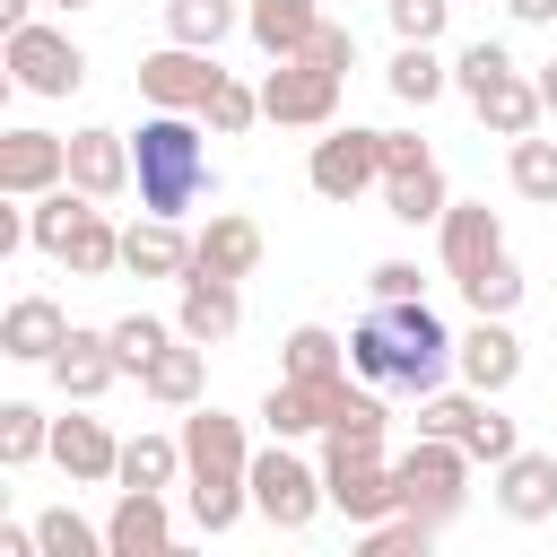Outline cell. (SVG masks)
<instances>
[{
  "instance_id": "48",
  "label": "cell",
  "mask_w": 557,
  "mask_h": 557,
  "mask_svg": "<svg viewBox=\"0 0 557 557\" xmlns=\"http://www.w3.org/2000/svg\"><path fill=\"white\" fill-rule=\"evenodd\" d=\"M26 17H35V0H0V35H9V26H26Z\"/></svg>"
},
{
  "instance_id": "30",
  "label": "cell",
  "mask_w": 557,
  "mask_h": 557,
  "mask_svg": "<svg viewBox=\"0 0 557 557\" xmlns=\"http://www.w3.org/2000/svg\"><path fill=\"white\" fill-rule=\"evenodd\" d=\"M383 209H392L400 226H435V218L453 209V191H444V165H418V174H383Z\"/></svg>"
},
{
  "instance_id": "10",
  "label": "cell",
  "mask_w": 557,
  "mask_h": 557,
  "mask_svg": "<svg viewBox=\"0 0 557 557\" xmlns=\"http://www.w3.org/2000/svg\"><path fill=\"white\" fill-rule=\"evenodd\" d=\"M305 183L322 200H357V191H383V131H322L313 157H305Z\"/></svg>"
},
{
  "instance_id": "39",
  "label": "cell",
  "mask_w": 557,
  "mask_h": 557,
  "mask_svg": "<svg viewBox=\"0 0 557 557\" xmlns=\"http://www.w3.org/2000/svg\"><path fill=\"white\" fill-rule=\"evenodd\" d=\"M426 540H435V522L426 513H383V522H366V557H426Z\"/></svg>"
},
{
  "instance_id": "12",
  "label": "cell",
  "mask_w": 557,
  "mask_h": 557,
  "mask_svg": "<svg viewBox=\"0 0 557 557\" xmlns=\"http://www.w3.org/2000/svg\"><path fill=\"white\" fill-rule=\"evenodd\" d=\"M453 374L470 392H513L522 383V339H513V313H470V331L453 339Z\"/></svg>"
},
{
  "instance_id": "24",
  "label": "cell",
  "mask_w": 557,
  "mask_h": 557,
  "mask_svg": "<svg viewBox=\"0 0 557 557\" xmlns=\"http://www.w3.org/2000/svg\"><path fill=\"white\" fill-rule=\"evenodd\" d=\"M70 183L96 200H122L131 191V139L122 131H70Z\"/></svg>"
},
{
  "instance_id": "31",
  "label": "cell",
  "mask_w": 557,
  "mask_h": 557,
  "mask_svg": "<svg viewBox=\"0 0 557 557\" xmlns=\"http://www.w3.org/2000/svg\"><path fill=\"white\" fill-rule=\"evenodd\" d=\"M113 487H183V435H131Z\"/></svg>"
},
{
  "instance_id": "22",
  "label": "cell",
  "mask_w": 557,
  "mask_h": 557,
  "mask_svg": "<svg viewBox=\"0 0 557 557\" xmlns=\"http://www.w3.org/2000/svg\"><path fill=\"white\" fill-rule=\"evenodd\" d=\"M61 339H70V313H61L52 296H17V305L0 313V357H17V366H52Z\"/></svg>"
},
{
  "instance_id": "20",
  "label": "cell",
  "mask_w": 557,
  "mask_h": 557,
  "mask_svg": "<svg viewBox=\"0 0 557 557\" xmlns=\"http://www.w3.org/2000/svg\"><path fill=\"white\" fill-rule=\"evenodd\" d=\"M122 270H131V278H191V235H183V218L139 209V226H122Z\"/></svg>"
},
{
  "instance_id": "43",
  "label": "cell",
  "mask_w": 557,
  "mask_h": 557,
  "mask_svg": "<svg viewBox=\"0 0 557 557\" xmlns=\"http://www.w3.org/2000/svg\"><path fill=\"white\" fill-rule=\"evenodd\" d=\"M383 17H392L400 44H435L453 26V0H383Z\"/></svg>"
},
{
  "instance_id": "47",
  "label": "cell",
  "mask_w": 557,
  "mask_h": 557,
  "mask_svg": "<svg viewBox=\"0 0 557 557\" xmlns=\"http://www.w3.org/2000/svg\"><path fill=\"white\" fill-rule=\"evenodd\" d=\"M505 9H513L522 26H557V0H505Z\"/></svg>"
},
{
  "instance_id": "23",
  "label": "cell",
  "mask_w": 557,
  "mask_h": 557,
  "mask_svg": "<svg viewBox=\"0 0 557 557\" xmlns=\"http://www.w3.org/2000/svg\"><path fill=\"white\" fill-rule=\"evenodd\" d=\"M496 505H505V522H557V453L496 461Z\"/></svg>"
},
{
  "instance_id": "41",
  "label": "cell",
  "mask_w": 557,
  "mask_h": 557,
  "mask_svg": "<svg viewBox=\"0 0 557 557\" xmlns=\"http://www.w3.org/2000/svg\"><path fill=\"white\" fill-rule=\"evenodd\" d=\"M479 400H496V392H470V383H461V392H426V400H418V435H453V444H461V426L479 418Z\"/></svg>"
},
{
  "instance_id": "15",
  "label": "cell",
  "mask_w": 557,
  "mask_h": 557,
  "mask_svg": "<svg viewBox=\"0 0 557 557\" xmlns=\"http://www.w3.org/2000/svg\"><path fill=\"white\" fill-rule=\"evenodd\" d=\"M261 252H270V244H261V226H252L244 209H209V226L191 235V270H200V278H235V287H244V278L261 270Z\"/></svg>"
},
{
  "instance_id": "36",
  "label": "cell",
  "mask_w": 557,
  "mask_h": 557,
  "mask_svg": "<svg viewBox=\"0 0 557 557\" xmlns=\"http://www.w3.org/2000/svg\"><path fill=\"white\" fill-rule=\"evenodd\" d=\"M35 540H44V557H113V548H104V531H96V522H78L70 505L35 513Z\"/></svg>"
},
{
  "instance_id": "27",
  "label": "cell",
  "mask_w": 557,
  "mask_h": 557,
  "mask_svg": "<svg viewBox=\"0 0 557 557\" xmlns=\"http://www.w3.org/2000/svg\"><path fill=\"white\" fill-rule=\"evenodd\" d=\"M470 113H479L496 139H522V131H540V122H548V104H540V78H522V70H505L496 87H479V96H470Z\"/></svg>"
},
{
  "instance_id": "14",
  "label": "cell",
  "mask_w": 557,
  "mask_h": 557,
  "mask_svg": "<svg viewBox=\"0 0 557 557\" xmlns=\"http://www.w3.org/2000/svg\"><path fill=\"white\" fill-rule=\"evenodd\" d=\"M435 252H444V278H470V270H487L505 252V218L487 200H453L435 218Z\"/></svg>"
},
{
  "instance_id": "2",
  "label": "cell",
  "mask_w": 557,
  "mask_h": 557,
  "mask_svg": "<svg viewBox=\"0 0 557 557\" xmlns=\"http://www.w3.org/2000/svg\"><path fill=\"white\" fill-rule=\"evenodd\" d=\"M183 496H191V522L218 540L244 522L252 505V444H244V418L191 400L183 409Z\"/></svg>"
},
{
  "instance_id": "6",
  "label": "cell",
  "mask_w": 557,
  "mask_h": 557,
  "mask_svg": "<svg viewBox=\"0 0 557 557\" xmlns=\"http://www.w3.org/2000/svg\"><path fill=\"white\" fill-rule=\"evenodd\" d=\"M392 470H400V505H409V513H426L435 531H444V522L461 513V496H470V453H461L453 435H418Z\"/></svg>"
},
{
  "instance_id": "21",
  "label": "cell",
  "mask_w": 557,
  "mask_h": 557,
  "mask_svg": "<svg viewBox=\"0 0 557 557\" xmlns=\"http://www.w3.org/2000/svg\"><path fill=\"white\" fill-rule=\"evenodd\" d=\"M174 331L183 339H200V348H218V339H235L244 331V296H235V278H183V305H174Z\"/></svg>"
},
{
  "instance_id": "7",
  "label": "cell",
  "mask_w": 557,
  "mask_h": 557,
  "mask_svg": "<svg viewBox=\"0 0 557 557\" xmlns=\"http://www.w3.org/2000/svg\"><path fill=\"white\" fill-rule=\"evenodd\" d=\"M9 78L26 96H78L87 87V52L70 44V26L26 17V26H9Z\"/></svg>"
},
{
  "instance_id": "28",
  "label": "cell",
  "mask_w": 557,
  "mask_h": 557,
  "mask_svg": "<svg viewBox=\"0 0 557 557\" xmlns=\"http://www.w3.org/2000/svg\"><path fill=\"white\" fill-rule=\"evenodd\" d=\"M278 374H296V383H331V374H348V339H339L331 322H296V331L278 339Z\"/></svg>"
},
{
  "instance_id": "33",
  "label": "cell",
  "mask_w": 557,
  "mask_h": 557,
  "mask_svg": "<svg viewBox=\"0 0 557 557\" xmlns=\"http://www.w3.org/2000/svg\"><path fill=\"white\" fill-rule=\"evenodd\" d=\"M44 453H52V418H44L35 400H0V461L26 470V461H44Z\"/></svg>"
},
{
  "instance_id": "38",
  "label": "cell",
  "mask_w": 557,
  "mask_h": 557,
  "mask_svg": "<svg viewBox=\"0 0 557 557\" xmlns=\"http://www.w3.org/2000/svg\"><path fill=\"white\" fill-rule=\"evenodd\" d=\"M461 453H470V461H487V470H496V461H513V453H522V435H513V418H505V409H496V400H479V418H470V426H461Z\"/></svg>"
},
{
  "instance_id": "18",
  "label": "cell",
  "mask_w": 557,
  "mask_h": 557,
  "mask_svg": "<svg viewBox=\"0 0 557 557\" xmlns=\"http://www.w3.org/2000/svg\"><path fill=\"white\" fill-rule=\"evenodd\" d=\"M339 392H348V374H331V383H296V374H278L270 392H261V426L270 435H322L331 426V409H339Z\"/></svg>"
},
{
  "instance_id": "13",
  "label": "cell",
  "mask_w": 557,
  "mask_h": 557,
  "mask_svg": "<svg viewBox=\"0 0 557 557\" xmlns=\"http://www.w3.org/2000/svg\"><path fill=\"white\" fill-rule=\"evenodd\" d=\"M70 183V139L52 131H0V200H44Z\"/></svg>"
},
{
  "instance_id": "5",
  "label": "cell",
  "mask_w": 557,
  "mask_h": 557,
  "mask_svg": "<svg viewBox=\"0 0 557 557\" xmlns=\"http://www.w3.org/2000/svg\"><path fill=\"white\" fill-rule=\"evenodd\" d=\"M322 505H331L322 461H305L287 435H270V453H252V513H261L270 531H305Z\"/></svg>"
},
{
  "instance_id": "17",
  "label": "cell",
  "mask_w": 557,
  "mask_h": 557,
  "mask_svg": "<svg viewBox=\"0 0 557 557\" xmlns=\"http://www.w3.org/2000/svg\"><path fill=\"white\" fill-rule=\"evenodd\" d=\"M52 383L87 409V400H104L113 383H122V348H113V331H78L70 322V339H61V357H52Z\"/></svg>"
},
{
  "instance_id": "3",
  "label": "cell",
  "mask_w": 557,
  "mask_h": 557,
  "mask_svg": "<svg viewBox=\"0 0 557 557\" xmlns=\"http://www.w3.org/2000/svg\"><path fill=\"white\" fill-rule=\"evenodd\" d=\"M209 183H218V165H209V131H200L191 113L148 104L139 131H131V191H139V209L183 218V209L209 200Z\"/></svg>"
},
{
  "instance_id": "16",
  "label": "cell",
  "mask_w": 557,
  "mask_h": 557,
  "mask_svg": "<svg viewBox=\"0 0 557 557\" xmlns=\"http://www.w3.org/2000/svg\"><path fill=\"white\" fill-rule=\"evenodd\" d=\"M104 548H113V557H165V548H174L165 487H122L113 513H104Z\"/></svg>"
},
{
  "instance_id": "44",
  "label": "cell",
  "mask_w": 557,
  "mask_h": 557,
  "mask_svg": "<svg viewBox=\"0 0 557 557\" xmlns=\"http://www.w3.org/2000/svg\"><path fill=\"white\" fill-rule=\"evenodd\" d=\"M305 61H322V70H339V78H348V70H357V35H348V26H331V17H322V35H313V44H305Z\"/></svg>"
},
{
  "instance_id": "35",
  "label": "cell",
  "mask_w": 557,
  "mask_h": 557,
  "mask_svg": "<svg viewBox=\"0 0 557 557\" xmlns=\"http://www.w3.org/2000/svg\"><path fill=\"white\" fill-rule=\"evenodd\" d=\"M522 287H531V278H522V261H513V252H496L487 270H470V278H461L470 313H513V305H522Z\"/></svg>"
},
{
  "instance_id": "37",
  "label": "cell",
  "mask_w": 557,
  "mask_h": 557,
  "mask_svg": "<svg viewBox=\"0 0 557 557\" xmlns=\"http://www.w3.org/2000/svg\"><path fill=\"white\" fill-rule=\"evenodd\" d=\"M200 122H209L218 139H244V131L261 122V87H244V78H218V96L200 104Z\"/></svg>"
},
{
  "instance_id": "49",
  "label": "cell",
  "mask_w": 557,
  "mask_h": 557,
  "mask_svg": "<svg viewBox=\"0 0 557 557\" xmlns=\"http://www.w3.org/2000/svg\"><path fill=\"white\" fill-rule=\"evenodd\" d=\"M540 104H548V122H557V61H540Z\"/></svg>"
},
{
  "instance_id": "25",
  "label": "cell",
  "mask_w": 557,
  "mask_h": 557,
  "mask_svg": "<svg viewBox=\"0 0 557 557\" xmlns=\"http://www.w3.org/2000/svg\"><path fill=\"white\" fill-rule=\"evenodd\" d=\"M200 383H209V348H200V339H165V348L139 366V392H148L157 409H191Z\"/></svg>"
},
{
  "instance_id": "32",
  "label": "cell",
  "mask_w": 557,
  "mask_h": 557,
  "mask_svg": "<svg viewBox=\"0 0 557 557\" xmlns=\"http://www.w3.org/2000/svg\"><path fill=\"white\" fill-rule=\"evenodd\" d=\"M235 26H244V9H235V0H165V35H174V44L218 52Z\"/></svg>"
},
{
  "instance_id": "50",
  "label": "cell",
  "mask_w": 557,
  "mask_h": 557,
  "mask_svg": "<svg viewBox=\"0 0 557 557\" xmlns=\"http://www.w3.org/2000/svg\"><path fill=\"white\" fill-rule=\"evenodd\" d=\"M44 9H87V0H44Z\"/></svg>"
},
{
  "instance_id": "11",
  "label": "cell",
  "mask_w": 557,
  "mask_h": 557,
  "mask_svg": "<svg viewBox=\"0 0 557 557\" xmlns=\"http://www.w3.org/2000/svg\"><path fill=\"white\" fill-rule=\"evenodd\" d=\"M322 487H331V505L366 531V522H383V513H400V470L383 461V453H339V444H322Z\"/></svg>"
},
{
  "instance_id": "40",
  "label": "cell",
  "mask_w": 557,
  "mask_h": 557,
  "mask_svg": "<svg viewBox=\"0 0 557 557\" xmlns=\"http://www.w3.org/2000/svg\"><path fill=\"white\" fill-rule=\"evenodd\" d=\"M104 331H113V348H122V374H139L165 339H183V331H174V322H157V313H122V322H104Z\"/></svg>"
},
{
  "instance_id": "46",
  "label": "cell",
  "mask_w": 557,
  "mask_h": 557,
  "mask_svg": "<svg viewBox=\"0 0 557 557\" xmlns=\"http://www.w3.org/2000/svg\"><path fill=\"white\" fill-rule=\"evenodd\" d=\"M366 287H374L383 305H392V296H426V278H418V261H374V270H366Z\"/></svg>"
},
{
  "instance_id": "9",
  "label": "cell",
  "mask_w": 557,
  "mask_h": 557,
  "mask_svg": "<svg viewBox=\"0 0 557 557\" xmlns=\"http://www.w3.org/2000/svg\"><path fill=\"white\" fill-rule=\"evenodd\" d=\"M218 52H200V44H157L148 61H139V104H165V113H200L209 96H218Z\"/></svg>"
},
{
  "instance_id": "34",
  "label": "cell",
  "mask_w": 557,
  "mask_h": 557,
  "mask_svg": "<svg viewBox=\"0 0 557 557\" xmlns=\"http://www.w3.org/2000/svg\"><path fill=\"white\" fill-rule=\"evenodd\" d=\"M505 174H513V191H522V200L557 209V139L522 131V139H513V157H505Z\"/></svg>"
},
{
  "instance_id": "4",
  "label": "cell",
  "mask_w": 557,
  "mask_h": 557,
  "mask_svg": "<svg viewBox=\"0 0 557 557\" xmlns=\"http://www.w3.org/2000/svg\"><path fill=\"white\" fill-rule=\"evenodd\" d=\"M26 244L44 252V261H61L70 278H104V270H122V226L96 209V191H78V183H52L44 200H26Z\"/></svg>"
},
{
  "instance_id": "19",
  "label": "cell",
  "mask_w": 557,
  "mask_h": 557,
  "mask_svg": "<svg viewBox=\"0 0 557 557\" xmlns=\"http://www.w3.org/2000/svg\"><path fill=\"white\" fill-rule=\"evenodd\" d=\"M52 461H61L70 487H104L122 470V435L104 418H52Z\"/></svg>"
},
{
  "instance_id": "45",
  "label": "cell",
  "mask_w": 557,
  "mask_h": 557,
  "mask_svg": "<svg viewBox=\"0 0 557 557\" xmlns=\"http://www.w3.org/2000/svg\"><path fill=\"white\" fill-rule=\"evenodd\" d=\"M418 165H435V148L418 131H383V174H418Z\"/></svg>"
},
{
  "instance_id": "1",
  "label": "cell",
  "mask_w": 557,
  "mask_h": 557,
  "mask_svg": "<svg viewBox=\"0 0 557 557\" xmlns=\"http://www.w3.org/2000/svg\"><path fill=\"white\" fill-rule=\"evenodd\" d=\"M348 374H366L374 392H444V374H453V331L435 322V305L426 296H374V313L348 331Z\"/></svg>"
},
{
  "instance_id": "42",
  "label": "cell",
  "mask_w": 557,
  "mask_h": 557,
  "mask_svg": "<svg viewBox=\"0 0 557 557\" xmlns=\"http://www.w3.org/2000/svg\"><path fill=\"white\" fill-rule=\"evenodd\" d=\"M505 70H513V52H505L496 35H479V44H461V52H453V87H461V96H479V87H496Z\"/></svg>"
},
{
  "instance_id": "8",
  "label": "cell",
  "mask_w": 557,
  "mask_h": 557,
  "mask_svg": "<svg viewBox=\"0 0 557 557\" xmlns=\"http://www.w3.org/2000/svg\"><path fill=\"white\" fill-rule=\"evenodd\" d=\"M331 113H339V70H322V61H270V78H261V122H278V131H331Z\"/></svg>"
},
{
  "instance_id": "29",
  "label": "cell",
  "mask_w": 557,
  "mask_h": 557,
  "mask_svg": "<svg viewBox=\"0 0 557 557\" xmlns=\"http://www.w3.org/2000/svg\"><path fill=\"white\" fill-rule=\"evenodd\" d=\"M383 87H392L400 104H418V113H426V104L453 87V61H444L435 44H400V52H392V70H383Z\"/></svg>"
},
{
  "instance_id": "26",
  "label": "cell",
  "mask_w": 557,
  "mask_h": 557,
  "mask_svg": "<svg viewBox=\"0 0 557 557\" xmlns=\"http://www.w3.org/2000/svg\"><path fill=\"white\" fill-rule=\"evenodd\" d=\"M244 35H252L270 61H296V52L322 35V9H313V0H244Z\"/></svg>"
}]
</instances>
